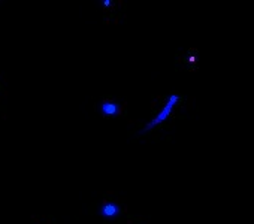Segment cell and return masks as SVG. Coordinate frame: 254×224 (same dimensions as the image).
I'll return each mask as SVG.
<instances>
[{
    "instance_id": "1",
    "label": "cell",
    "mask_w": 254,
    "mask_h": 224,
    "mask_svg": "<svg viewBox=\"0 0 254 224\" xmlns=\"http://www.w3.org/2000/svg\"><path fill=\"white\" fill-rule=\"evenodd\" d=\"M193 100L180 94L178 91H171L169 94H159L150 103V120L142 124L138 130V136H147L156 132L166 124L175 121L178 115H181L183 109L189 106V102Z\"/></svg>"
},
{
    "instance_id": "2",
    "label": "cell",
    "mask_w": 254,
    "mask_h": 224,
    "mask_svg": "<svg viewBox=\"0 0 254 224\" xmlns=\"http://www.w3.org/2000/svg\"><path fill=\"white\" fill-rule=\"evenodd\" d=\"M88 211L103 224H121L132 217L126 199L114 191L102 193L96 200H93Z\"/></svg>"
},
{
    "instance_id": "3",
    "label": "cell",
    "mask_w": 254,
    "mask_h": 224,
    "mask_svg": "<svg viewBox=\"0 0 254 224\" xmlns=\"http://www.w3.org/2000/svg\"><path fill=\"white\" fill-rule=\"evenodd\" d=\"M93 108L97 115L103 118H126L129 103L121 96H100L94 99Z\"/></svg>"
},
{
    "instance_id": "4",
    "label": "cell",
    "mask_w": 254,
    "mask_h": 224,
    "mask_svg": "<svg viewBox=\"0 0 254 224\" xmlns=\"http://www.w3.org/2000/svg\"><path fill=\"white\" fill-rule=\"evenodd\" d=\"M97 12L105 26H117L126 18L124 0H97Z\"/></svg>"
},
{
    "instance_id": "5",
    "label": "cell",
    "mask_w": 254,
    "mask_h": 224,
    "mask_svg": "<svg viewBox=\"0 0 254 224\" xmlns=\"http://www.w3.org/2000/svg\"><path fill=\"white\" fill-rule=\"evenodd\" d=\"M197 57H199V51L196 47L178 50V53L175 54V66L178 67V70L193 72V70H196L194 66H196Z\"/></svg>"
},
{
    "instance_id": "6",
    "label": "cell",
    "mask_w": 254,
    "mask_h": 224,
    "mask_svg": "<svg viewBox=\"0 0 254 224\" xmlns=\"http://www.w3.org/2000/svg\"><path fill=\"white\" fill-rule=\"evenodd\" d=\"M30 224H57L56 220L51 215L47 214H39V215H33Z\"/></svg>"
},
{
    "instance_id": "7",
    "label": "cell",
    "mask_w": 254,
    "mask_h": 224,
    "mask_svg": "<svg viewBox=\"0 0 254 224\" xmlns=\"http://www.w3.org/2000/svg\"><path fill=\"white\" fill-rule=\"evenodd\" d=\"M8 97V79L5 73L0 72V103Z\"/></svg>"
}]
</instances>
